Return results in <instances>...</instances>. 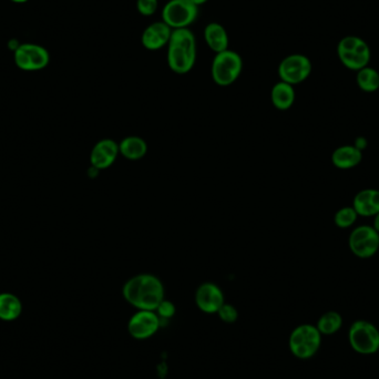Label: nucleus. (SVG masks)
<instances>
[{
  "mask_svg": "<svg viewBox=\"0 0 379 379\" xmlns=\"http://www.w3.org/2000/svg\"><path fill=\"white\" fill-rule=\"evenodd\" d=\"M159 0H137V10L144 17H150L157 12Z\"/></svg>",
  "mask_w": 379,
  "mask_h": 379,
  "instance_id": "25",
  "label": "nucleus"
},
{
  "mask_svg": "<svg viewBox=\"0 0 379 379\" xmlns=\"http://www.w3.org/2000/svg\"><path fill=\"white\" fill-rule=\"evenodd\" d=\"M356 83L362 91L376 92L379 89V72L371 67H365L357 72Z\"/></svg>",
  "mask_w": 379,
  "mask_h": 379,
  "instance_id": "22",
  "label": "nucleus"
},
{
  "mask_svg": "<svg viewBox=\"0 0 379 379\" xmlns=\"http://www.w3.org/2000/svg\"><path fill=\"white\" fill-rule=\"evenodd\" d=\"M348 342L356 353L373 355L379 351V329L373 323L358 319L348 329Z\"/></svg>",
  "mask_w": 379,
  "mask_h": 379,
  "instance_id": "6",
  "label": "nucleus"
},
{
  "mask_svg": "<svg viewBox=\"0 0 379 379\" xmlns=\"http://www.w3.org/2000/svg\"><path fill=\"white\" fill-rule=\"evenodd\" d=\"M203 37L208 48L215 54L226 52L228 49L230 38H228V30L221 23H208L203 32Z\"/></svg>",
  "mask_w": 379,
  "mask_h": 379,
  "instance_id": "17",
  "label": "nucleus"
},
{
  "mask_svg": "<svg viewBox=\"0 0 379 379\" xmlns=\"http://www.w3.org/2000/svg\"><path fill=\"white\" fill-rule=\"evenodd\" d=\"M199 17V7L191 0H170L162 9V21L172 30L188 28Z\"/></svg>",
  "mask_w": 379,
  "mask_h": 379,
  "instance_id": "7",
  "label": "nucleus"
},
{
  "mask_svg": "<svg viewBox=\"0 0 379 379\" xmlns=\"http://www.w3.org/2000/svg\"><path fill=\"white\" fill-rule=\"evenodd\" d=\"M120 154L130 161H137L146 157L148 153V143L138 136H130L121 140L119 143Z\"/></svg>",
  "mask_w": 379,
  "mask_h": 379,
  "instance_id": "19",
  "label": "nucleus"
},
{
  "mask_svg": "<svg viewBox=\"0 0 379 379\" xmlns=\"http://www.w3.org/2000/svg\"><path fill=\"white\" fill-rule=\"evenodd\" d=\"M194 299L199 311L206 314H217L226 303V296L222 290L212 282L201 284L195 292Z\"/></svg>",
  "mask_w": 379,
  "mask_h": 379,
  "instance_id": "12",
  "label": "nucleus"
},
{
  "mask_svg": "<svg viewBox=\"0 0 379 379\" xmlns=\"http://www.w3.org/2000/svg\"><path fill=\"white\" fill-rule=\"evenodd\" d=\"M343 317L338 312L328 311L319 317L316 327L322 335H334L342 328Z\"/></svg>",
  "mask_w": 379,
  "mask_h": 379,
  "instance_id": "21",
  "label": "nucleus"
},
{
  "mask_svg": "<svg viewBox=\"0 0 379 379\" xmlns=\"http://www.w3.org/2000/svg\"><path fill=\"white\" fill-rule=\"evenodd\" d=\"M155 313L158 314L160 319L171 318V317L174 316V314H175V306H174L173 303L164 299L162 302L160 303L159 306L155 310Z\"/></svg>",
  "mask_w": 379,
  "mask_h": 379,
  "instance_id": "26",
  "label": "nucleus"
},
{
  "mask_svg": "<svg viewBox=\"0 0 379 379\" xmlns=\"http://www.w3.org/2000/svg\"><path fill=\"white\" fill-rule=\"evenodd\" d=\"M351 253L359 259H371L379 251V233L371 226L354 228L348 237Z\"/></svg>",
  "mask_w": 379,
  "mask_h": 379,
  "instance_id": "9",
  "label": "nucleus"
},
{
  "mask_svg": "<svg viewBox=\"0 0 379 379\" xmlns=\"http://www.w3.org/2000/svg\"><path fill=\"white\" fill-rule=\"evenodd\" d=\"M351 206L359 217H375L379 213V190L365 188L359 191L354 197Z\"/></svg>",
  "mask_w": 379,
  "mask_h": 379,
  "instance_id": "15",
  "label": "nucleus"
},
{
  "mask_svg": "<svg viewBox=\"0 0 379 379\" xmlns=\"http://www.w3.org/2000/svg\"><path fill=\"white\" fill-rule=\"evenodd\" d=\"M119 143L112 139L100 140L92 148L90 153V163L91 166L97 170H106L116 162L119 155Z\"/></svg>",
  "mask_w": 379,
  "mask_h": 379,
  "instance_id": "14",
  "label": "nucleus"
},
{
  "mask_svg": "<svg viewBox=\"0 0 379 379\" xmlns=\"http://www.w3.org/2000/svg\"><path fill=\"white\" fill-rule=\"evenodd\" d=\"M362 161V152L354 144L340 146L332 153V163L335 168L349 170L356 168Z\"/></svg>",
  "mask_w": 379,
  "mask_h": 379,
  "instance_id": "16",
  "label": "nucleus"
},
{
  "mask_svg": "<svg viewBox=\"0 0 379 379\" xmlns=\"http://www.w3.org/2000/svg\"><path fill=\"white\" fill-rule=\"evenodd\" d=\"M217 314L219 315V319L226 324H233L239 318V312L237 308L228 303H224Z\"/></svg>",
  "mask_w": 379,
  "mask_h": 379,
  "instance_id": "24",
  "label": "nucleus"
},
{
  "mask_svg": "<svg viewBox=\"0 0 379 379\" xmlns=\"http://www.w3.org/2000/svg\"><path fill=\"white\" fill-rule=\"evenodd\" d=\"M337 54L343 66L353 72L365 68L371 61V52L368 43L357 36H346L337 46Z\"/></svg>",
  "mask_w": 379,
  "mask_h": 379,
  "instance_id": "5",
  "label": "nucleus"
},
{
  "mask_svg": "<svg viewBox=\"0 0 379 379\" xmlns=\"http://www.w3.org/2000/svg\"><path fill=\"white\" fill-rule=\"evenodd\" d=\"M197 57V40L191 29L172 30L166 54V63L170 70L177 74H188L195 66Z\"/></svg>",
  "mask_w": 379,
  "mask_h": 379,
  "instance_id": "2",
  "label": "nucleus"
},
{
  "mask_svg": "<svg viewBox=\"0 0 379 379\" xmlns=\"http://www.w3.org/2000/svg\"><path fill=\"white\" fill-rule=\"evenodd\" d=\"M296 99L295 89L292 85L279 81L274 85L271 90V101L273 106L279 111H286L293 107Z\"/></svg>",
  "mask_w": 379,
  "mask_h": 379,
  "instance_id": "18",
  "label": "nucleus"
},
{
  "mask_svg": "<svg viewBox=\"0 0 379 379\" xmlns=\"http://www.w3.org/2000/svg\"><path fill=\"white\" fill-rule=\"evenodd\" d=\"M161 319L155 311H138L128 322V333L132 338L143 340L154 336L159 331Z\"/></svg>",
  "mask_w": 379,
  "mask_h": 379,
  "instance_id": "11",
  "label": "nucleus"
},
{
  "mask_svg": "<svg viewBox=\"0 0 379 379\" xmlns=\"http://www.w3.org/2000/svg\"><path fill=\"white\" fill-rule=\"evenodd\" d=\"M368 146V141L367 139H366L365 137H358L356 138V140H355V142H354V147H356L358 150H360V151H364L366 148H367Z\"/></svg>",
  "mask_w": 379,
  "mask_h": 379,
  "instance_id": "27",
  "label": "nucleus"
},
{
  "mask_svg": "<svg viewBox=\"0 0 379 379\" xmlns=\"http://www.w3.org/2000/svg\"><path fill=\"white\" fill-rule=\"evenodd\" d=\"M122 295L138 311H155L164 299V286L153 274H138L124 283Z\"/></svg>",
  "mask_w": 379,
  "mask_h": 379,
  "instance_id": "1",
  "label": "nucleus"
},
{
  "mask_svg": "<svg viewBox=\"0 0 379 379\" xmlns=\"http://www.w3.org/2000/svg\"></svg>",
  "mask_w": 379,
  "mask_h": 379,
  "instance_id": "31",
  "label": "nucleus"
},
{
  "mask_svg": "<svg viewBox=\"0 0 379 379\" xmlns=\"http://www.w3.org/2000/svg\"><path fill=\"white\" fill-rule=\"evenodd\" d=\"M12 1H14V3H26V1H28V0H12Z\"/></svg>",
  "mask_w": 379,
  "mask_h": 379,
  "instance_id": "30",
  "label": "nucleus"
},
{
  "mask_svg": "<svg viewBox=\"0 0 379 379\" xmlns=\"http://www.w3.org/2000/svg\"><path fill=\"white\" fill-rule=\"evenodd\" d=\"M322 336L316 325L302 324L292 331L288 338V347L296 358L310 359L318 353L322 345Z\"/></svg>",
  "mask_w": 379,
  "mask_h": 379,
  "instance_id": "3",
  "label": "nucleus"
},
{
  "mask_svg": "<svg viewBox=\"0 0 379 379\" xmlns=\"http://www.w3.org/2000/svg\"><path fill=\"white\" fill-rule=\"evenodd\" d=\"M243 72V59L241 54L228 49L214 56L211 66V76L214 83L219 87L232 86Z\"/></svg>",
  "mask_w": 379,
  "mask_h": 379,
  "instance_id": "4",
  "label": "nucleus"
},
{
  "mask_svg": "<svg viewBox=\"0 0 379 379\" xmlns=\"http://www.w3.org/2000/svg\"><path fill=\"white\" fill-rule=\"evenodd\" d=\"M373 228L379 233V213H377L376 215L373 217Z\"/></svg>",
  "mask_w": 379,
  "mask_h": 379,
  "instance_id": "28",
  "label": "nucleus"
},
{
  "mask_svg": "<svg viewBox=\"0 0 379 379\" xmlns=\"http://www.w3.org/2000/svg\"><path fill=\"white\" fill-rule=\"evenodd\" d=\"M192 3L195 5V6L199 7L204 5V3H208V0H191Z\"/></svg>",
  "mask_w": 379,
  "mask_h": 379,
  "instance_id": "29",
  "label": "nucleus"
},
{
  "mask_svg": "<svg viewBox=\"0 0 379 379\" xmlns=\"http://www.w3.org/2000/svg\"><path fill=\"white\" fill-rule=\"evenodd\" d=\"M358 217L353 206H344L339 208L334 215V223L337 228L345 230V228H351L356 223Z\"/></svg>",
  "mask_w": 379,
  "mask_h": 379,
  "instance_id": "23",
  "label": "nucleus"
},
{
  "mask_svg": "<svg viewBox=\"0 0 379 379\" xmlns=\"http://www.w3.org/2000/svg\"><path fill=\"white\" fill-rule=\"evenodd\" d=\"M23 313V304L19 297L12 293H0V319L12 322Z\"/></svg>",
  "mask_w": 379,
  "mask_h": 379,
  "instance_id": "20",
  "label": "nucleus"
},
{
  "mask_svg": "<svg viewBox=\"0 0 379 379\" xmlns=\"http://www.w3.org/2000/svg\"><path fill=\"white\" fill-rule=\"evenodd\" d=\"M312 69V61L305 54H293L279 63L277 72L281 81L296 86L307 80L311 76Z\"/></svg>",
  "mask_w": 379,
  "mask_h": 379,
  "instance_id": "8",
  "label": "nucleus"
},
{
  "mask_svg": "<svg viewBox=\"0 0 379 379\" xmlns=\"http://www.w3.org/2000/svg\"><path fill=\"white\" fill-rule=\"evenodd\" d=\"M14 63L25 72H37L48 66V52L43 47L34 43H23L16 48L14 54Z\"/></svg>",
  "mask_w": 379,
  "mask_h": 379,
  "instance_id": "10",
  "label": "nucleus"
},
{
  "mask_svg": "<svg viewBox=\"0 0 379 379\" xmlns=\"http://www.w3.org/2000/svg\"><path fill=\"white\" fill-rule=\"evenodd\" d=\"M172 29L163 23L155 21L152 23L143 30L141 36V43L143 48L150 52H157L160 49L168 47L171 39Z\"/></svg>",
  "mask_w": 379,
  "mask_h": 379,
  "instance_id": "13",
  "label": "nucleus"
}]
</instances>
